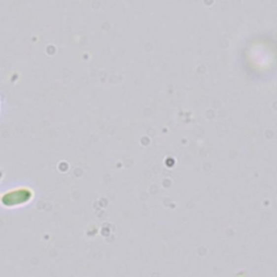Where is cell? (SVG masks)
<instances>
[{"mask_svg":"<svg viewBox=\"0 0 277 277\" xmlns=\"http://www.w3.org/2000/svg\"><path fill=\"white\" fill-rule=\"evenodd\" d=\"M33 197V193L29 188H16V190L9 191L2 195L0 201L7 207H14L19 205L26 204Z\"/></svg>","mask_w":277,"mask_h":277,"instance_id":"cell-1","label":"cell"}]
</instances>
